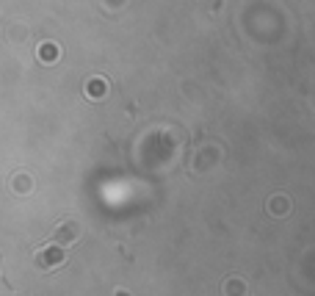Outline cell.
Listing matches in <instances>:
<instances>
[{
	"label": "cell",
	"mask_w": 315,
	"mask_h": 296,
	"mask_svg": "<svg viewBox=\"0 0 315 296\" xmlns=\"http://www.w3.org/2000/svg\"><path fill=\"white\" fill-rule=\"evenodd\" d=\"M64 263V249L58 247H44L42 252L36 255V266H42V269H55Z\"/></svg>",
	"instance_id": "1"
},
{
	"label": "cell",
	"mask_w": 315,
	"mask_h": 296,
	"mask_svg": "<svg viewBox=\"0 0 315 296\" xmlns=\"http://www.w3.org/2000/svg\"><path fill=\"white\" fill-rule=\"evenodd\" d=\"M77 236H80V224L72 222V219L61 222L58 230H55V241H58V244H69V241H75Z\"/></svg>",
	"instance_id": "2"
},
{
	"label": "cell",
	"mask_w": 315,
	"mask_h": 296,
	"mask_svg": "<svg viewBox=\"0 0 315 296\" xmlns=\"http://www.w3.org/2000/svg\"><path fill=\"white\" fill-rule=\"evenodd\" d=\"M89 97H102V91H105V80L102 78H97V80H89Z\"/></svg>",
	"instance_id": "3"
},
{
	"label": "cell",
	"mask_w": 315,
	"mask_h": 296,
	"mask_svg": "<svg viewBox=\"0 0 315 296\" xmlns=\"http://www.w3.org/2000/svg\"><path fill=\"white\" fill-rule=\"evenodd\" d=\"M42 58L44 61H55L58 58V47H55V44H42Z\"/></svg>",
	"instance_id": "4"
},
{
	"label": "cell",
	"mask_w": 315,
	"mask_h": 296,
	"mask_svg": "<svg viewBox=\"0 0 315 296\" xmlns=\"http://www.w3.org/2000/svg\"><path fill=\"white\" fill-rule=\"evenodd\" d=\"M116 296H127V291H116Z\"/></svg>",
	"instance_id": "5"
}]
</instances>
